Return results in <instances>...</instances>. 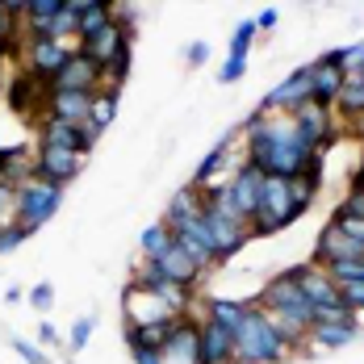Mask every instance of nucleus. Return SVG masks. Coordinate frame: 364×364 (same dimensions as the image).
Segmentation results:
<instances>
[{
  "label": "nucleus",
  "instance_id": "obj_5",
  "mask_svg": "<svg viewBox=\"0 0 364 364\" xmlns=\"http://www.w3.org/2000/svg\"><path fill=\"white\" fill-rule=\"evenodd\" d=\"M59 205H63V188H55V184L46 181H26L17 188V226H26L30 235H38L46 222L59 214Z\"/></svg>",
  "mask_w": 364,
  "mask_h": 364
},
{
  "label": "nucleus",
  "instance_id": "obj_42",
  "mask_svg": "<svg viewBox=\"0 0 364 364\" xmlns=\"http://www.w3.org/2000/svg\"><path fill=\"white\" fill-rule=\"evenodd\" d=\"M113 26H117L122 34L134 38V9H130V4H113Z\"/></svg>",
  "mask_w": 364,
  "mask_h": 364
},
{
  "label": "nucleus",
  "instance_id": "obj_17",
  "mask_svg": "<svg viewBox=\"0 0 364 364\" xmlns=\"http://www.w3.org/2000/svg\"><path fill=\"white\" fill-rule=\"evenodd\" d=\"M197 343H201V323L197 318H176V327L164 343V364H197Z\"/></svg>",
  "mask_w": 364,
  "mask_h": 364
},
{
  "label": "nucleus",
  "instance_id": "obj_13",
  "mask_svg": "<svg viewBox=\"0 0 364 364\" xmlns=\"http://www.w3.org/2000/svg\"><path fill=\"white\" fill-rule=\"evenodd\" d=\"M172 243L181 247L201 272L205 268H214L218 264V247H214V235H210V226H205V218H193V222H184L181 230L172 235Z\"/></svg>",
  "mask_w": 364,
  "mask_h": 364
},
{
  "label": "nucleus",
  "instance_id": "obj_18",
  "mask_svg": "<svg viewBox=\"0 0 364 364\" xmlns=\"http://www.w3.org/2000/svg\"><path fill=\"white\" fill-rule=\"evenodd\" d=\"M297 281H301V293L314 301V310H318V306H339V285L331 281L318 264H310V259L297 264Z\"/></svg>",
  "mask_w": 364,
  "mask_h": 364
},
{
  "label": "nucleus",
  "instance_id": "obj_30",
  "mask_svg": "<svg viewBox=\"0 0 364 364\" xmlns=\"http://www.w3.org/2000/svg\"><path fill=\"white\" fill-rule=\"evenodd\" d=\"M130 68H134V42L113 59L109 68L101 72V88H109V92H122L126 88V80H130Z\"/></svg>",
  "mask_w": 364,
  "mask_h": 364
},
{
  "label": "nucleus",
  "instance_id": "obj_8",
  "mask_svg": "<svg viewBox=\"0 0 364 364\" xmlns=\"http://www.w3.org/2000/svg\"><path fill=\"white\" fill-rule=\"evenodd\" d=\"M46 84L38 80V75H30V72H17L4 80V101H9V109L17 113V117H38L42 122V113H46Z\"/></svg>",
  "mask_w": 364,
  "mask_h": 364
},
{
  "label": "nucleus",
  "instance_id": "obj_38",
  "mask_svg": "<svg viewBox=\"0 0 364 364\" xmlns=\"http://www.w3.org/2000/svg\"><path fill=\"white\" fill-rule=\"evenodd\" d=\"M13 222H17V188L0 181V226H13Z\"/></svg>",
  "mask_w": 364,
  "mask_h": 364
},
{
  "label": "nucleus",
  "instance_id": "obj_35",
  "mask_svg": "<svg viewBox=\"0 0 364 364\" xmlns=\"http://www.w3.org/2000/svg\"><path fill=\"white\" fill-rule=\"evenodd\" d=\"M92 331H97V314H80L68 327V352H84L88 339H92Z\"/></svg>",
  "mask_w": 364,
  "mask_h": 364
},
{
  "label": "nucleus",
  "instance_id": "obj_26",
  "mask_svg": "<svg viewBox=\"0 0 364 364\" xmlns=\"http://www.w3.org/2000/svg\"><path fill=\"white\" fill-rule=\"evenodd\" d=\"M38 143L42 146H59V151H75L88 159V151L80 143V126H68V122H55V117H42L38 122Z\"/></svg>",
  "mask_w": 364,
  "mask_h": 364
},
{
  "label": "nucleus",
  "instance_id": "obj_28",
  "mask_svg": "<svg viewBox=\"0 0 364 364\" xmlns=\"http://www.w3.org/2000/svg\"><path fill=\"white\" fill-rule=\"evenodd\" d=\"M335 117H343V122H364V80L360 75H348L343 80V88H339V97H335Z\"/></svg>",
  "mask_w": 364,
  "mask_h": 364
},
{
  "label": "nucleus",
  "instance_id": "obj_44",
  "mask_svg": "<svg viewBox=\"0 0 364 364\" xmlns=\"http://www.w3.org/2000/svg\"><path fill=\"white\" fill-rule=\"evenodd\" d=\"M205 59H210V46L205 42H188L184 46V63L188 68H205Z\"/></svg>",
  "mask_w": 364,
  "mask_h": 364
},
{
  "label": "nucleus",
  "instance_id": "obj_6",
  "mask_svg": "<svg viewBox=\"0 0 364 364\" xmlns=\"http://www.w3.org/2000/svg\"><path fill=\"white\" fill-rule=\"evenodd\" d=\"M201 218H205L210 235H214V247H218V264L235 259V255H239L243 247H247V243H252V235H247V222L239 218L235 210L218 205V201H205Z\"/></svg>",
  "mask_w": 364,
  "mask_h": 364
},
{
  "label": "nucleus",
  "instance_id": "obj_9",
  "mask_svg": "<svg viewBox=\"0 0 364 364\" xmlns=\"http://www.w3.org/2000/svg\"><path fill=\"white\" fill-rule=\"evenodd\" d=\"M46 92H88V97H92V92H101V68L88 63V59L75 50L72 59L46 80Z\"/></svg>",
  "mask_w": 364,
  "mask_h": 364
},
{
  "label": "nucleus",
  "instance_id": "obj_48",
  "mask_svg": "<svg viewBox=\"0 0 364 364\" xmlns=\"http://www.w3.org/2000/svg\"><path fill=\"white\" fill-rule=\"evenodd\" d=\"M226 364H247V360H226Z\"/></svg>",
  "mask_w": 364,
  "mask_h": 364
},
{
  "label": "nucleus",
  "instance_id": "obj_3",
  "mask_svg": "<svg viewBox=\"0 0 364 364\" xmlns=\"http://www.w3.org/2000/svg\"><path fill=\"white\" fill-rule=\"evenodd\" d=\"M297 218L301 214H297V205H293V197H289V181L264 176V184H259V210L247 222V235L252 239H268V235H281L285 226H293Z\"/></svg>",
  "mask_w": 364,
  "mask_h": 364
},
{
  "label": "nucleus",
  "instance_id": "obj_49",
  "mask_svg": "<svg viewBox=\"0 0 364 364\" xmlns=\"http://www.w3.org/2000/svg\"><path fill=\"white\" fill-rule=\"evenodd\" d=\"M0 88H4V80H0Z\"/></svg>",
  "mask_w": 364,
  "mask_h": 364
},
{
  "label": "nucleus",
  "instance_id": "obj_20",
  "mask_svg": "<svg viewBox=\"0 0 364 364\" xmlns=\"http://www.w3.org/2000/svg\"><path fill=\"white\" fill-rule=\"evenodd\" d=\"M88 109H92V97H88V92H50L42 117L68 122V126H84V122H88Z\"/></svg>",
  "mask_w": 364,
  "mask_h": 364
},
{
  "label": "nucleus",
  "instance_id": "obj_14",
  "mask_svg": "<svg viewBox=\"0 0 364 364\" xmlns=\"http://www.w3.org/2000/svg\"><path fill=\"white\" fill-rule=\"evenodd\" d=\"M122 314H126V323H134V327H151V323H168V318H181V314H172L155 293H143V289H130L122 293Z\"/></svg>",
  "mask_w": 364,
  "mask_h": 364
},
{
  "label": "nucleus",
  "instance_id": "obj_31",
  "mask_svg": "<svg viewBox=\"0 0 364 364\" xmlns=\"http://www.w3.org/2000/svg\"><path fill=\"white\" fill-rule=\"evenodd\" d=\"M117 101H122V92H109V88L92 92V109H88V122H92L101 134L109 130V122L117 117Z\"/></svg>",
  "mask_w": 364,
  "mask_h": 364
},
{
  "label": "nucleus",
  "instance_id": "obj_39",
  "mask_svg": "<svg viewBox=\"0 0 364 364\" xmlns=\"http://www.w3.org/2000/svg\"><path fill=\"white\" fill-rule=\"evenodd\" d=\"M26 239H30L26 226H17V222H13V226H0V255H13Z\"/></svg>",
  "mask_w": 364,
  "mask_h": 364
},
{
  "label": "nucleus",
  "instance_id": "obj_37",
  "mask_svg": "<svg viewBox=\"0 0 364 364\" xmlns=\"http://www.w3.org/2000/svg\"><path fill=\"white\" fill-rule=\"evenodd\" d=\"M9 343H13V352H17L26 364H55V360H50V356H46V352L34 343V339H26V335H13Z\"/></svg>",
  "mask_w": 364,
  "mask_h": 364
},
{
  "label": "nucleus",
  "instance_id": "obj_19",
  "mask_svg": "<svg viewBox=\"0 0 364 364\" xmlns=\"http://www.w3.org/2000/svg\"><path fill=\"white\" fill-rule=\"evenodd\" d=\"M201 210H205V197H201L193 184H184V188H176V193H172V201H168V210H164V218H159V222L176 235L184 222L201 218Z\"/></svg>",
  "mask_w": 364,
  "mask_h": 364
},
{
  "label": "nucleus",
  "instance_id": "obj_46",
  "mask_svg": "<svg viewBox=\"0 0 364 364\" xmlns=\"http://www.w3.org/2000/svg\"><path fill=\"white\" fill-rule=\"evenodd\" d=\"M38 343H50V348H59V343H63V335L50 327V323H42V327H38Z\"/></svg>",
  "mask_w": 364,
  "mask_h": 364
},
{
  "label": "nucleus",
  "instance_id": "obj_33",
  "mask_svg": "<svg viewBox=\"0 0 364 364\" xmlns=\"http://www.w3.org/2000/svg\"><path fill=\"white\" fill-rule=\"evenodd\" d=\"M139 247H143V259H159V255L172 247V230L164 222H151L143 230V239H139Z\"/></svg>",
  "mask_w": 364,
  "mask_h": 364
},
{
  "label": "nucleus",
  "instance_id": "obj_10",
  "mask_svg": "<svg viewBox=\"0 0 364 364\" xmlns=\"http://www.w3.org/2000/svg\"><path fill=\"white\" fill-rule=\"evenodd\" d=\"M306 101H314V92H310V63L297 68V72H289V80H281V84L259 101V113H293V109H301Z\"/></svg>",
  "mask_w": 364,
  "mask_h": 364
},
{
  "label": "nucleus",
  "instance_id": "obj_4",
  "mask_svg": "<svg viewBox=\"0 0 364 364\" xmlns=\"http://www.w3.org/2000/svg\"><path fill=\"white\" fill-rule=\"evenodd\" d=\"M255 306H264V310H272V314H285L293 323H301V327H314V301L301 293V281H297V268L289 272H281V277H272L259 297H255Z\"/></svg>",
  "mask_w": 364,
  "mask_h": 364
},
{
  "label": "nucleus",
  "instance_id": "obj_21",
  "mask_svg": "<svg viewBox=\"0 0 364 364\" xmlns=\"http://www.w3.org/2000/svg\"><path fill=\"white\" fill-rule=\"evenodd\" d=\"M72 13L80 17V30H75V42H88L92 34H101L113 21V0H68Z\"/></svg>",
  "mask_w": 364,
  "mask_h": 364
},
{
  "label": "nucleus",
  "instance_id": "obj_45",
  "mask_svg": "<svg viewBox=\"0 0 364 364\" xmlns=\"http://www.w3.org/2000/svg\"><path fill=\"white\" fill-rule=\"evenodd\" d=\"M130 356H134V364H164V352H155V348H130Z\"/></svg>",
  "mask_w": 364,
  "mask_h": 364
},
{
  "label": "nucleus",
  "instance_id": "obj_22",
  "mask_svg": "<svg viewBox=\"0 0 364 364\" xmlns=\"http://www.w3.org/2000/svg\"><path fill=\"white\" fill-rule=\"evenodd\" d=\"M226 360H235V335L222 331V327H214V323H201L197 364H226Z\"/></svg>",
  "mask_w": 364,
  "mask_h": 364
},
{
  "label": "nucleus",
  "instance_id": "obj_41",
  "mask_svg": "<svg viewBox=\"0 0 364 364\" xmlns=\"http://www.w3.org/2000/svg\"><path fill=\"white\" fill-rule=\"evenodd\" d=\"M339 301L352 310V314H364V281H352V285H339Z\"/></svg>",
  "mask_w": 364,
  "mask_h": 364
},
{
  "label": "nucleus",
  "instance_id": "obj_43",
  "mask_svg": "<svg viewBox=\"0 0 364 364\" xmlns=\"http://www.w3.org/2000/svg\"><path fill=\"white\" fill-rule=\"evenodd\" d=\"M252 21H255V34H259V30H264V34H272V30H277V21H281V9H272V4H268V9H259V13H255Z\"/></svg>",
  "mask_w": 364,
  "mask_h": 364
},
{
  "label": "nucleus",
  "instance_id": "obj_23",
  "mask_svg": "<svg viewBox=\"0 0 364 364\" xmlns=\"http://www.w3.org/2000/svg\"><path fill=\"white\" fill-rule=\"evenodd\" d=\"M247 310H252V301H235V297H205V323H214L222 331H235L243 327V318H247Z\"/></svg>",
  "mask_w": 364,
  "mask_h": 364
},
{
  "label": "nucleus",
  "instance_id": "obj_15",
  "mask_svg": "<svg viewBox=\"0 0 364 364\" xmlns=\"http://www.w3.org/2000/svg\"><path fill=\"white\" fill-rule=\"evenodd\" d=\"M339 259H364V243L356 239H348L339 226H323V235H318V243H314V255H310V264H318V268H327V264H339Z\"/></svg>",
  "mask_w": 364,
  "mask_h": 364
},
{
  "label": "nucleus",
  "instance_id": "obj_16",
  "mask_svg": "<svg viewBox=\"0 0 364 364\" xmlns=\"http://www.w3.org/2000/svg\"><path fill=\"white\" fill-rule=\"evenodd\" d=\"M130 42H134V38L122 34V30H117V26L109 21L101 34H92L88 42H75V46H80V55H84L88 63H97V68L105 72V68H109V63L117 59V55H122V50H126V46H130Z\"/></svg>",
  "mask_w": 364,
  "mask_h": 364
},
{
  "label": "nucleus",
  "instance_id": "obj_36",
  "mask_svg": "<svg viewBox=\"0 0 364 364\" xmlns=\"http://www.w3.org/2000/svg\"><path fill=\"white\" fill-rule=\"evenodd\" d=\"M323 272L335 285H352V281H364V259H339V264H327Z\"/></svg>",
  "mask_w": 364,
  "mask_h": 364
},
{
  "label": "nucleus",
  "instance_id": "obj_25",
  "mask_svg": "<svg viewBox=\"0 0 364 364\" xmlns=\"http://www.w3.org/2000/svg\"><path fill=\"white\" fill-rule=\"evenodd\" d=\"M155 264H159V272H164L168 281H176V285H184V289H197V285H201V268H197V264L176 247V243L159 255Z\"/></svg>",
  "mask_w": 364,
  "mask_h": 364
},
{
  "label": "nucleus",
  "instance_id": "obj_47",
  "mask_svg": "<svg viewBox=\"0 0 364 364\" xmlns=\"http://www.w3.org/2000/svg\"><path fill=\"white\" fill-rule=\"evenodd\" d=\"M352 184H356V188H364V164H360V172H356V181H352Z\"/></svg>",
  "mask_w": 364,
  "mask_h": 364
},
{
  "label": "nucleus",
  "instance_id": "obj_7",
  "mask_svg": "<svg viewBox=\"0 0 364 364\" xmlns=\"http://www.w3.org/2000/svg\"><path fill=\"white\" fill-rule=\"evenodd\" d=\"M75 50H80L75 42H55V38H26V42H21V59H17V63H21V72L38 75V80L46 84L50 75H55L63 63H68V59H72Z\"/></svg>",
  "mask_w": 364,
  "mask_h": 364
},
{
  "label": "nucleus",
  "instance_id": "obj_12",
  "mask_svg": "<svg viewBox=\"0 0 364 364\" xmlns=\"http://www.w3.org/2000/svg\"><path fill=\"white\" fill-rule=\"evenodd\" d=\"M84 155L75 151H59V146H42L38 143V181L55 184V188H68V184L84 172Z\"/></svg>",
  "mask_w": 364,
  "mask_h": 364
},
{
  "label": "nucleus",
  "instance_id": "obj_2",
  "mask_svg": "<svg viewBox=\"0 0 364 364\" xmlns=\"http://www.w3.org/2000/svg\"><path fill=\"white\" fill-rule=\"evenodd\" d=\"M293 356H297V352H293L289 343L272 331V323H268V310L252 301V310H247L243 327L235 331V360H247V364H289Z\"/></svg>",
  "mask_w": 364,
  "mask_h": 364
},
{
  "label": "nucleus",
  "instance_id": "obj_11",
  "mask_svg": "<svg viewBox=\"0 0 364 364\" xmlns=\"http://www.w3.org/2000/svg\"><path fill=\"white\" fill-rule=\"evenodd\" d=\"M289 117L297 122V130L318 146V151H331L335 134H339V117H335V109L318 105V101H306V105H301V109H293Z\"/></svg>",
  "mask_w": 364,
  "mask_h": 364
},
{
  "label": "nucleus",
  "instance_id": "obj_34",
  "mask_svg": "<svg viewBox=\"0 0 364 364\" xmlns=\"http://www.w3.org/2000/svg\"><path fill=\"white\" fill-rule=\"evenodd\" d=\"M252 38H255V21H239V26H235V34H230V50H226V59H235V63H247Z\"/></svg>",
  "mask_w": 364,
  "mask_h": 364
},
{
  "label": "nucleus",
  "instance_id": "obj_32",
  "mask_svg": "<svg viewBox=\"0 0 364 364\" xmlns=\"http://www.w3.org/2000/svg\"><path fill=\"white\" fill-rule=\"evenodd\" d=\"M17 21H21V17H13V13L4 9V0H0V59H21V38H17Z\"/></svg>",
  "mask_w": 364,
  "mask_h": 364
},
{
  "label": "nucleus",
  "instance_id": "obj_27",
  "mask_svg": "<svg viewBox=\"0 0 364 364\" xmlns=\"http://www.w3.org/2000/svg\"><path fill=\"white\" fill-rule=\"evenodd\" d=\"M339 88H343V72L331 68V63H323V59H314V63H310V92H314V101L327 105V109H335Z\"/></svg>",
  "mask_w": 364,
  "mask_h": 364
},
{
  "label": "nucleus",
  "instance_id": "obj_1",
  "mask_svg": "<svg viewBox=\"0 0 364 364\" xmlns=\"http://www.w3.org/2000/svg\"><path fill=\"white\" fill-rule=\"evenodd\" d=\"M239 139H243L247 164L259 168L264 176H281V181L301 176L310 168V159L323 155L297 130L289 113H247V122L239 126Z\"/></svg>",
  "mask_w": 364,
  "mask_h": 364
},
{
  "label": "nucleus",
  "instance_id": "obj_29",
  "mask_svg": "<svg viewBox=\"0 0 364 364\" xmlns=\"http://www.w3.org/2000/svg\"><path fill=\"white\" fill-rule=\"evenodd\" d=\"M318 59H323V63H331V68H339V72H343V80H348V75H364V42H352V46H335V50H323Z\"/></svg>",
  "mask_w": 364,
  "mask_h": 364
},
{
  "label": "nucleus",
  "instance_id": "obj_40",
  "mask_svg": "<svg viewBox=\"0 0 364 364\" xmlns=\"http://www.w3.org/2000/svg\"><path fill=\"white\" fill-rule=\"evenodd\" d=\"M26 297H30V306H34L38 314H46V310L55 306V285H50V281H38V285L26 293Z\"/></svg>",
  "mask_w": 364,
  "mask_h": 364
},
{
  "label": "nucleus",
  "instance_id": "obj_24",
  "mask_svg": "<svg viewBox=\"0 0 364 364\" xmlns=\"http://www.w3.org/2000/svg\"><path fill=\"white\" fill-rule=\"evenodd\" d=\"M356 335H360V323H314L310 335H306V343L318 348V352H339V348H348Z\"/></svg>",
  "mask_w": 364,
  "mask_h": 364
}]
</instances>
